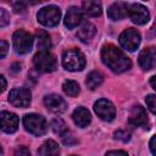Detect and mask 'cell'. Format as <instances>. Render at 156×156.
<instances>
[{"mask_svg":"<svg viewBox=\"0 0 156 156\" xmlns=\"http://www.w3.org/2000/svg\"><path fill=\"white\" fill-rule=\"evenodd\" d=\"M102 62L115 73H122L128 71L132 66L130 58L117 46L112 44H107L101 50Z\"/></svg>","mask_w":156,"mask_h":156,"instance_id":"1","label":"cell"},{"mask_svg":"<svg viewBox=\"0 0 156 156\" xmlns=\"http://www.w3.org/2000/svg\"><path fill=\"white\" fill-rule=\"evenodd\" d=\"M62 65L68 71H80L85 66V57L78 49H69L62 56Z\"/></svg>","mask_w":156,"mask_h":156,"instance_id":"2","label":"cell"},{"mask_svg":"<svg viewBox=\"0 0 156 156\" xmlns=\"http://www.w3.org/2000/svg\"><path fill=\"white\" fill-rule=\"evenodd\" d=\"M23 126L27 132L40 136L46 132V121L43 116L37 113H28L23 117Z\"/></svg>","mask_w":156,"mask_h":156,"instance_id":"3","label":"cell"},{"mask_svg":"<svg viewBox=\"0 0 156 156\" xmlns=\"http://www.w3.org/2000/svg\"><path fill=\"white\" fill-rule=\"evenodd\" d=\"M33 63L40 72H52L56 69V57L49 51H38L33 57Z\"/></svg>","mask_w":156,"mask_h":156,"instance_id":"4","label":"cell"},{"mask_svg":"<svg viewBox=\"0 0 156 156\" xmlns=\"http://www.w3.org/2000/svg\"><path fill=\"white\" fill-rule=\"evenodd\" d=\"M38 21L45 26V27H55L58 24L60 18H61V11L58 7L50 5V6H45L41 10H39L38 15Z\"/></svg>","mask_w":156,"mask_h":156,"instance_id":"5","label":"cell"},{"mask_svg":"<svg viewBox=\"0 0 156 156\" xmlns=\"http://www.w3.org/2000/svg\"><path fill=\"white\" fill-rule=\"evenodd\" d=\"M12 40H13L15 51L17 54H20V55L29 52L32 46H33V37H32V34L26 32V30H23V29L16 30L13 33Z\"/></svg>","mask_w":156,"mask_h":156,"instance_id":"6","label":"cell"},{"mask_svg":"<svg viewBox=\"0 0 156 156\" xmlns=\"http://www.w3.org/2000/svg\"><path fill=\"white\" fill-rule=\"evenodd\" d=\"M119 44L128 51H135L140 44V33L134 28L124 29L119 35Z\"/></svg>","mask_w":156,"mask_h":156,"instance_id":"7","label":"cell"},{"mask_svg":"<svg viewBox=\"0 0 156 156\" xmlns=\"http://www.w3.org/2000/svg\"><path fill=\"white\" fill-rule=\"evenodd\" d=\"M32 94L27 88H15L9 94V101L15 107H27L30 104Z\"/></svg>","mask_w":156,"mask_h":156,"instance_id":"8","label":"cell"},{"mask_svg":"<svg viewBox=\"0 0 156 156\" xmlns=\"http://www.w3.org/2000/svg\"><path fill=\"white\" fill-rule=\"evenodd\" d=\"M94 111L95 113L104 121H112L116 116V108L113 104L106 99H100L94 104Z\"/></svg>","mask_w":156,"mask_h":156,"instance_id":"9","label":"cell"},{"mask_svg":"<svg viewBox=\"0 0 156 156\" xmlns=\"http://www.w3.org/2000/svg\"><path fill=\"white\" fill-rule=\"evenodd\" d=\"M132 22L135 24H145L150 20V13L147 9L141 4H132L128 6V13H127Z\"/></svg>","mask_w":156,"mask_h":156,"instance_id":"10","label":"cell"},{"mask_svg":"<svg viewBox=\"0 0 156 156\" xmlns=\"http://www.w3.org/2000/svg\"><path fill=\"white\" fill-rule=\"evenodd\" d=\"M18 117L17 115L9 112V111H2L0 112V129L5 133H15L18 128Z\"/></svg>","mask_w":156,"mask_h":156,"instance_id":"11","label":"cell"},{"mask_svg":"<svg viewBox=\"0 0 156 156\" xmlns=\"http://www.w3.org/2000/svg\"><path fill=\"white\" fill-rule=\"evenodd\" d=\"M128 122L133 127H145V126H147L149 119H147L146 110L144 107H141L140 105L133 106L130 112H129Z\"/></svg>","mask_w":156,"mask_h":156,"instance_id":"12","label":"cell"},{"mask_svg":"<svg viewBox=\"0 0 156 156\" xmlns=\"http://www.w3.org/2000/svg\"><path fill=\"white\" fill-rule=\"evenodd\" d=\"M44 105L50 112H54V113H62L67 107L66 101L57 94L46 95L44 98Z\"/></svg>","mask_w":156,"mask_h":156,"instance_id":"13","label":"cell"},{"mask_svg":"<svg viewBox=\"0 0 156 156\" xmlns=\"http://www.w3.org/2000/svg\"><path fill=\"white\" fill-rule=\"evenodd\" d=\"M127 13H128V5L122 1L113 2L107 10V16L113 21L123 20L127 16Z\"/></svg>","mask_w":156,"mask_h":156,"instance_id":"14","label":"cell"},{"mask_svg":"<svg viewBox=\"0 0 156 156\" xmlns=\"http://www.w3.org/2000/svg\"><path fill=\"white\" fill-rule=\"evenodd\" d=\"M155 57H156V52H155L154 48L144 49L139 55V65H140V67L143 69H145V71H149V69L154 68Z\"/></svg>","mask_w":156,"mask_h":156,"instance_id":"15","label":"cell"},{"mask_svg":"<svg viewBox=\"0 0 156 156\" xmlns=\"http://www.w3.org/2000/svg\"><path fill=\"white\" fill-rule=\"evenodd\" d=\"M80 22H82V11L76 6H71L65 17V26L72 29L76 28Z\"/></svg>","mask_w":156,"mask_h":156,"instance_id":"16","label":"cell"},{"mask_svg":"<svg viewBox=\"0 0 156 156\" xmlns=\"http://www.w3.org/2000/svg\"><path fill=\"white\" fill-rule=\"evenodd\" d=\"M72 118H73V122H74L78 127H80V128L87 127V126L90 123V121H91L90 112H89L87 108H84V107H78V108H76V110L73 111V113H72Z\"/></svg>","mask_w":156,"mask_h":156,"instance_id":"17","label":"cell"},{"mask_svg":"<svg viewBox=\"0 0 156 156\" xmlns=\"http://www.w3.org/2000/svg\"><path fill=\"white\" fill-rule=\"evenodd\" d=\"M95 33H96L95 26H94L93 23H90V22H85V23H83V24L79 27V29H78V32H77V37H78L83 43H88V41L95 35Z\"/></svg>","mask_w":156,"mask_h":156,"instance_id":"18","label":"cell"},{"mask_svg":"<svg viewBox=\"0 0 156 156\" xmlns=\"http://www.w3.org/2000/svg\"><path fill=\"white\" fill-rule=\"evenodd\" d=\"M38 152L40 156H60V147L56 141L46 140L41 144Z\"/></svg>","mask_w":156,"mask_h":156,"instance_id":"19","label":"cell"},{"mask_svg":"<svg viewBox=\"0 0 156 156\" xmlns=\"http://www.w3.org/2000/svg\"><path fill=\"white\" fill-rule=\"evenodd\" d=\"M35 39H37V46L39 51H49L51 46V40H50V35L45 30L38 29L35 33Z\"/></svg>","mask_w":156,"mask_h":156,"instance_id":"20","label":"cell"},{"mask_svg":"<svg viewBox=\"0 0 156 156\" xmlns=\"http://www.w3.org/2000/svg\"><path fill=\"white\" fill-rule=\"evenodd\" d=\"M82 7H83V11L85 15L90 16V17H96V16H100L101 15V4L98 2V1H91V0H88V1H83L82 4Z\"/></svg>","mask_w":156,"mask_h":156,"instance_id":"21","label":"cell"},{"mask_svg":"<svg viewBox=\"0 0 156 156\" xmlns=\"http://www.w3.org/2000/svg\"><path fill=\"white\" fill-rule=\"evenodd\" d=\"M102 80H104L102 73H101L100 71H93V72H90V73L88 74L87 80H85V84H87V87H88L90 90H94V89H96L98 87L101 85Z\"/></svg>","mask_w":156,"mask_h":156,"instance_id":"22","label":"cell"},{"mask_svg":"<svg viewBox=\"0 0 156 156\" xmlns=\"http://www.w3.org/2000/svg\"><path fill=\"white\" fill-rule=\"evenodd\" d=\"M62 89L68 96H72V98L77 96L79 94V91H80L79 84L77 82H74V80H66L63 83V85H62Z\"/></svg>","mask_w":156,"mask_h":156,"instance_id":"23","label":"cell"},{"mask_svg":"<svg viewBox=\"0 0 156 156\" xmlns=\"http://www.w3.org/2000/svg\"><path fill=\"white\" fill-rule=\"evenodd\" d=\"M51 128H52V130H54L56 134H58V135H61V136L68 130L66 123H65L61 118H55V119L51 122Z\"/></svg>","mask_w":156,"mask_h":156,"instance_id":"24","label":"cell"},{"mask_svg":"<svg viewBox=\"0 0 156 156\" xmlns=\"http://www.w3.org/2000/svg\"><path fill=\"white\" fill-rule=\"evenodd\" d=\"M113 138L117 139V140H121V141H123V143H127V141H129V139H130V133L127 132L126 129H118V130L115 132Z\"/></svg>","mask_w":156,"mask_h":156,"instance_id":"25","label":"cell"},{"mask_svg":"<svg viewBox=\"0 0 156 156\" xmlns=\"http://www.w3.org/2000/svg\"><path fill=\"white\" fill-rule=\"evenodd\" d=\"M10 22V15L5 9H0V27L7 26Z\"/></svg>","mask_w":156,"mask_h":156,"instance_id":"26","label":"cell"},{"mask_svg":"<svg viewBox=\"0 0 156 156\" xmlns=\"http://www.w3.org/2000/svg\"><path fill=\"white\" fill-rule=\"evenodd\" d=\"M61 138H62L63 144H66V145H68V146H69V145H73V144H76V143H77V140L74 139V136L71 134V132H69V130H67V132H66Z\"/></svg>","mask_w":156,"mask_h":156,"instance_id":"27","label":"cell"},{"mask_svg":"<svg viewBox=\"0 0 156 156\" xmlns=\"http://www.w3.org/2000/svg\"><path fill=\"white\" fill-rule=\"evenodd\" d=\"M155 95L154 94H150V95H147L146 96V99H145V101H146V105H147V107H149V110L151 111V113H155L156 112V110H155Z\"/></svg>","mask_w":156,"mask_h":156,"instance_id":"28","label":"cell"},{"mask_svg":"<svg viewBox=\"0 0 156 156\" xmlns=\"http://www.w3.org/2000/svg\"><path fill=\"white\" fill-rule=\"evenodd\" d=\"M13 156H30V152H29V149H28V147H26V146H20V147L16 149Z\"/></svg>","mask_w":156,"mask_h":156,"instance_id":"29","label":"cell"},{"mask_svg":"<svg viewBox=\"0 0 156 156\" xmlns=\"http://www.w3.org/2000/svg\"><path fill=\"white\" fill-rule=\"evenodd\" d=\"M7 51H9V44L5 40L0 39V58L5 57L6 54H7Z\"/></svg>","mask_w":156,"mask_h":156,"instance_id":"30","label":"cell"},{"mask_svg":"<svg viewBox=\"0 0 156 156\" xmlns=\"http://www.w3.org/2000/svg\"><path fill=\"white\" fill-rule=\"evenodd\" d=\"M12 6H13V10H15L16 12H23V11L26 10V5H24L23 2H21V1L13 2Z\"/></svg>","mask_w":156,"mask_h":156,"instance_id":"31","label":"cell"},{"mask_svg":"<svg viewBox=\"0 0 156 156\" xmlns=\"http://www.w3.org/2000/svg\"><path fill=\"white\" fill-rule=\"evenodd\" d=\"M105 156H128V154L122 150H113V151H108Z\"/></svg>","mask_w":156,"mask_h":156,"instance_id":"32","label":"cell"},{"mask_svg":"<svg viewBox=\"0 0 156 156\" xmlns=\"http://www.w3.org/2000/svg\"><path fill=\"white\" fill-rule=\"evenodd\" d=\"M6 88V79L4 78V76H0V93H2Z\"/></svg>","mask_w":156,"mask_h":156,"instance_id":"33","label":"cell"},{"mask_svg":"<svg viewBox=\"0 0 156 156\" xmlns=\"http://www.w3.org/2000/svg\"><path fill=\"white\" fill-rule=\"evenodd\" d=\"M150 151H151V154H152V156H155L156 154H155V135L151 138V140H150Z\"/></svg>","mask_w":156,"mask_h":156,"instance_id":"34","label":"cell"},{"mask_svg":"<svg viewBox=\"0 0 156 156\" xmlns=\"http://www.w3.org/2000/svg\"><path fill=\"white\" fill-rule=\"evenodd\" d=\"M155 76L154 77H151V87H152V89H156V85H155Z\"/></svg>","mask_w":156,"mask_h":156,"instance_id":"35","label":"cell"},{"mask_svg":"<svg viewBox=\"0 0 156 156\" xmlns=\"http://www.w3.org/2000/svg\"><path fill=\"white\" fill-rule=\"evenodd\" d=\"M1 152H2V150H1V147H0V154H1Z\"/></svg>","mask_w":156,"mask_h":156,"instance_id":"36","label":"cell"},{"mask_svg":"<svg viewBox=\"0 0 156 156\" xmlns=\"http://www.w3.org/2000/svg\"><path fill=\"white\" fill-rule=\"evenodd\" d=\"M71 156H77V155H71Z\"/></svg>","mask_w":156,"mask_h":156,"instance_id":"37","label":"cell"}]
</instances>
